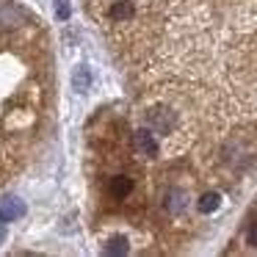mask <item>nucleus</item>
<instances>
[{"label": "nucleus", "mask_w": 257, "mask_h": 257, "mask_svg": "<svg viewBox=\"0 0 257 257\" xmlns=\"http://www.w3.org/2000/svg\"><path fill=\"white\" fill-rule=\"evenodd\" d=\"M133 147H136V152L144 155V158H155L158 155V141H155V136H152L150 130H139V133L133 136Z\"/></svg>", "instance_id": "nucleus-1"}, {"label": "nucleus", "mask_w": 257, "mask_h": 257, "mask_svg": "<svg viewBox=\"0 0 257 257\" xmlns=\"http://www.w3.org/2000/svg\"><path fill=\"white\" fill-rule=\"evenodd\" d=\"M133 14H136V6L130 0H113L111 9H108V17H111L113 23H130Z\"/></svg>", "instance_id": "nucleus-2"}, {"label": "nucleus", "mask_w": 257, "mask_h": 257, "mask_svg": "<svg viewBox=\"0 0 257 257\" xmlns=\"http://www.w3.org/2000/svg\"><path fill=\"white\" fill-rule=\"evenodd\" d=\"M23 213H25V205L20 199H12V196L0 199V218H3V221H17Z\"/></svg>", "instance_id": "nucleus-3"}, {"label": "nucleus", "mask_w": 257, "mask_h": 257, "mask_svg": "<svg viewBox=\"0 0 257 257\" xmlns=\"http://www.w3.org/2000/svg\"><path fill=\"white\" fill-rule=\"evenodd\" d=\"M108 191H111L113 199H124V196L133 191V180L130 177H113L111 183H108Z\"/></svg>", "instance_id": "nucleus-4"}, {"label": "nucleus", "mask_w": 257, "mask_h": 257, "mask_svg": "<svg viewBox=\"0 0 257 257\" xmlns=\"http://www.w3.org/2000/svg\"><path fill=\"white\" fill-rule=\"evenodd\" d=\"M72 86H75V91H80V94H83V91L91 86V72H89V67H86V64H80V67L75 69Z\"/></svg>", "instance_id": "nucleus-5"}, {"label": "nucleus", "mask_w": 257, "mask_h": 257, "mask_svg": "<svg viewBox=\"0 0 257 257\" xmlns=\"http://www.w3.org/2000/svg\"><path fill=\"white\" fill-rule=\"evenodd\" d=\"M150 122L155 124L161 133H169V130H172V124H174V119H172V113H169V111H152L150 113Z\"/></svg>", "instance_id": "nucleus-6"}, {"label": "nucleus", "mask_w": 257, "mask_h": 257, "mask_svg": "<svg viewBox=\"0 0 257 257\" xmlns=\"http://www.w3.org/2000/svg\"><path fill=\"white\" fill-rule=\"evenodd\" d=\"M218 205H221V196L218 194H202L199 196V202H196V207H199L202 213H213V210H218Z\"/></svg>", "instance_id": "nucleus-7"}, {"label": "nucleus", "mask_w": 257, "mask_h": 257, "mask_svg": "<svg viewBox=\"0 0 257 257\" xmlns=\"http://www.w3.org/2000/svg\"><path fill=\"white\" fill-rule=\"evenodd\" d=\"M127 249H130V243L124 238H113L111 243L105 246V251L108 254H127Z\"/></svg>", "instance_id": "nucleus-8"}, {"label": "nucleus", "mask_w": 257, "mask_h": 257, "mask_svg": "<svg viewBox=\"0 0 257 257\" xmlns=\"http://www.w3.org/2000/svg\"><path fill=\"white\" fill-rule=\"evenodd\" d=\"M56 3V17L61 20V23H67L69 17H72V6H69V0H53Z\"/></svg>", "instance_id": "nucleus-9"}, {"label": "nucleus", "mask_w": 257, "mask_h": 257, "mask_svg": "<svg viewBox=\"0 0 257 257\" xmlns=\"http://www.w3.org/2000/svg\"><path fill=\"white\" fill-rule=\"evenodd\" d=\"M185 207V196L183 194H172V199H169V210L172 213H180Z\"/></svg>", "instance_id": "nucleus-10"}, {"label": "nucleus", "mask_w": 257, "mask_h": 257, "mask_svg": "<svg viewBox=\"0 0 257 257\" xmlns=\"http://www.w3.org/2000/svg\"><path fill=\"white\" fill-rule=\"evenodd\" d=\"M246 243H249V246H257V221L251 224L249 229H246Z\"/></svg>", "instance_id": "nucleus-11"}, {"label": "nucleus", "mask_w": 257, "mask_h": 257, "mask_svg": "<svg viewBox=\"0 0 257 257\" xmlns=\"http://www.w3.org/2000/svg\"><path fill=\"white\" fill-rule=\"evenodd\" d=\"M3 224H6V221L0 218V240H3V235H6V229H3Z\"/></svg>", "instance_id": "nucleus-12"}]
</instances>
